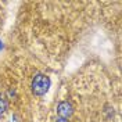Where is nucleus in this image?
Listing matches in <instances>:
<instances>
[{
	"label": "nucleus",
	"instance_id": "f03ea898",
	"mask_svg": "<svg viewBox=\"0 0 122 122\" xmlns=\"http://www.w3.org/2000/svg\"><path fill=\"white\" fill-rule=\"evenodd\" d=\"M57 112H58V115H60L62 119H67L69 115L72 114V107H71L69 103L62 101V103H60L58 107H57Z\"/></svg>",
	"mask_w": 122,
	"mask_h": 122
},
{
	"label": "nucleus",
	"instance_id": "7ed1b4c3",
	"mask_svg": "<svg viewBox=\"0 0 122 122\" xmlns=\"http://www.w3.org/2000/svg\"><path fill=\"white\" fill-rule=\"evenodd\" d=\"M6 110H7V106H6V101L3 99H0V115L4 114L6 112Z\"/></svg>",
	"mask_w": 122,
	"mask_h": 122
},
{
	"label": "nucleus",
	"instance_id": "20e7f679",
	"mask_svg": "<svg viewBox=\"0 0 122 122\" xmlns=\"http://www.w3.org/2000/svg\"><path fill=\"white\" fill-rule=\"evenodd\" d=\"M57 122H69V121H67V119H62V118H61V119H58Z\"/></svg>",
	"mask_w": 122,
	"mask_h": 122
},
{
	"label": "nucleus",
	"instance_id": "f257e3e1",
	"mask_svg": "<svg viewBox=\"0 0 122 122\" xmlns=\"http://www.w3.org/2000/svg\"><path fill=\"white\" fill-rule=\"evenodd\" d=\"M49 86H50L49 76L42 75V74L36 75L33 78V81H32V90H33V93L36 96H43L46 92H47Z\"/></svg>",
	"mask_w": 122,
	"mask_h": 122
}]
</instances>
